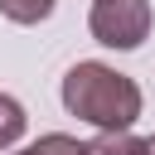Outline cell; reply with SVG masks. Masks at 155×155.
<instances>
[{
  "mask_svg": "<svg viewBox=\"0 0 155 155\" xmlns=\"http://www.w3.org/2000/svg\"><path fill=\"white\" fill-rule=\"evenodd\" d=\"M63 107L97 131H131L140 116V87L107 63H78L63 78Z\"/></svg>",
  "mask_w": 155,
  "mask_h": 155,
  "instance_id": "cell-1",
  "label": "cell"
},
{
  "mask_svg": "<svg viewBox=\"0 0 155 155\" xmlns=\"http://www.w3.org/2000/svg\"><path fill=\"white\" fill-rule=\"evenodd\" d=\"M87 24L107 48H140L150 34V0H97Z\"/></svg>",
  "mask_w": 155,
  "mask_h": 155,
  "instance_id": "cell-2",
  "label": "cell"
},
{
  "mask_svg": "<svg viewBox=\"0 0 155 155\" xmlns=\"http://www.w3.org/2000/svg\"><path fill=\"white\" fill-rule=\"evenodd\" d=\"M87 155H145V140L131 136V131H102L87 145Z\"/></svg>",
  "mask_w": 155,
  "mask_h": 155,
  "instance_id": "cell-3",
  "label": "cell"
},
{
  "mask_svg": "<svg viewBox=\"0 0 155 155\" xmlns=\"http://www.w3.org/2000/svg\"><path fill=\"white\" fill-rule=\"evenodd\" d=\"M24 126H29L24 107H19L10 92H0V150H5V145H15V140L24 136Z\"/></svg>",
  "mask_w": 155,
  "mask_h": 155,
  "instance_id": "cell-4",
  "label": "cell"
},
{
  "mask_svg": "<svg viewBox=\"0 0 155 155\" xmlns=\"http://www.w3.org/2000/svg\"><path fill=\"white\" fill-rule=\"evenodd\" d=\"M0 15L15 24H39L53 15V0H0Z\"/></svg>",
  "mask_w": 155,
  "mask_h": 155,
  "instance_id": "cell-5",
  "label": "cell"
},
{
  "mask_svg": "<svg viewBox=\"0 0 155 155\" xmlns=\"http://www.w3.org/2000/svg\"><path fill=\"white\" fill-rule=\"evenodd\" d=\"M29 150H34V155H87V145H82V140H73V136H63V131L39 136Z\"/></svg>",
  "mask_w": 155,
  "mask_h": 155,
  "instance_id": "cell-6",
  "label": "cell"
},
{
  "mask_svg": "<svg viewBox=\"0 0 155 155\" xmlns=\"http://www.w3.org/2000/svg\"><path fill=\"white\" fill-rule=\"evenodd\" d=\"M145 155H155V136H150V140H145Z\"/></svg>",
  "mask_w": 155,
  "mask_h": 155,
  "instance_id": "cell-7",
  "label": "cell"
},
{
  "mask_svg": "<svg viewBox=\"0 0 155 155\" xmlns=\"http://www.w3.org/2000/svg\"><path fill=\"white\" fill-rule=\"evenodd\" d=\"M19 155H34V150H19Z\"/></svg>",
  "mask_w": 155,
  "mask_h": 155,
  "instance_id": "cell-8",
  "label": "cell"
}]
</instances>
